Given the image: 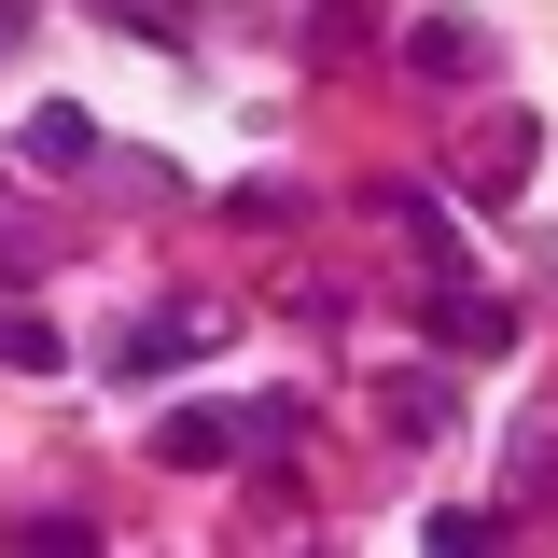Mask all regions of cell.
Listing matches in <instances>:
<instances>
[{
    "label": "cell",
    "mask_w": 558,
    "mask_h": 558,
    "mask_svg": "<svg viewBox=\"0 0 558 558\" xmlns=\"http://www.w3.org/2000/svg\"><path fill=\"white\" fill-rule=\"evenodd\" d=\"M252 447H293V405H168L154 418V461L168 475H223V461H252Z\"/></svg>",
    "instance_id": "obj_1"
},
{
    "label": "cell",
    "mask_w": 558,
    "mask_h": 558,
    "mask_svg": "<svg viewBox=\"0 0 558 558\" xmlns=\"http://www.w3.org/2000/svg\"><path fill=\"white\" fill-rule=\"evenodd\" d=\"M433 349L502 363V349H517V307H502V293H475V279H447V293H433Z\"/></svg>",
    "instance_id": "obj_2"
},
{
    "label": "cell",
    "mask_w": 558,
    "mask_h": 558,
    "mask_svg": "<svg viewBox=\"0 0 558 558\" xmlns=\"http://www.w3.org/2000/svg\"><path fill=\"white\" fill-rule=\"evenodd\" d=\"M405 70H418V84H475L488 28H475V14H405Z\"/></svg>",
    "instance_id": "obj_3"
},
{
    "label": "cell",
    "mask_w": 558,
    "mask_h": 558,
    "mask_svg": "<svg viewBox=\"0 0 558 558\" xmlns=\"http://www.w3.org/2000/svg\"><path fill=\"white\" fill-rule=\"evenodd\" d=\"M0 363H14V377H57V363H70V336L43 322V307H0Z\"/></svg>",
    "instance_id": "obj_4"
},
{
    "label": "cell",
    "mask_w": 558,
    "mask_h": 558,
    "mask_svg": "<svg viewBox=\"0 0 558 558\" xmlns=\"http://www.w3.org/2000/svg\"><path fill=\"white\" fill-rule=\"evenodd\" d=\"M377 223H391V238H418V252H433V266H447V252H461V238H447V209L418 196V182H377Z\"/></svg>",
    "instance_id": "obj_5"
},
{
    "label": "cell",
    "mask_w": 558,
    "mask_h": 558,
    "mask_svg": "<svg viewBox=\"0 0 558 558\" xmlns=\"http://www.w3.org/2000/svg\"><path fill=\"white\" fill-rule=\"evenodd\" d=\"M517 168H531V112H488V182H475V209L517 196Z\"/></svg>",
    "instance_id": "obj_6"
},
{
    "label": "cell",
    "mask_w": 558,
    "mask_h": 558,
    "mask_svg": "<svg viewBox=\"0 0 558 558\" xmlns=\"http://www.w3.org/2000/svg\"><path fill=\"white\" fill-rule=\"evenodd\" d=\"M28 154H43V168H84V154H98V126H84L70 98H43V112H28Z\"/></svg>",
    "instance_id": "obj_7"
},
{
    "label": "cell",
    "mask_w": 558,
    "mask_h": 558,
    "mask_svg": "<svg viewBox=\"0 0 558 558\" xmlns=\"http://www.w3.org/2000/svg\"><path fill=\"white\" fill-rule=\"evenodd\" d=\"M196 336H209V322H140V336L112 349V363H126V391H140V377H168V363H182Z\"/></svg>",
    "instance_id": "obj_8"
},
{
    "label": "cell",
    "mask_w": 558,
    "mask_h": 558,
    "mask_svg": "<svg viewBox=\"0 0 558 558\" xmlns=\"http://www.w3.org/2000/svg\"><path fill=\"white\" fill-rule=\"evenodd\" d=\"M418 545L461 558V545H502V517H475V502H447V517H418Z\"/></svg>",
    "instance_id": "obj_9"
},
{
    "label": "cell",
    "mask_w": 558,
    "mask_h": 558,
    "mask_svg": "<svg viewBox=\"0 0 558 558\" xmlns=\"http://www.w3.org/2000/svg\"><path fill=\"white\" fill-rule=\"evenodd\" d=\"M391 433H447V377H391Z\"/></svg>",
    "instance_id": "obj_10"
},
{
    "label": "cell",
    "mask_w": 558,
    "mask_h": 558,
    "mask_svg": "<svg viewBox=\"0 0 558 558\" xmlns=\"http://www.w3.org/2000/svg\"><path fill=\"white\" fill-rule=\"evenodd\" d=\"M112 28H154V43H182V0H112Z\"/></svg>",
    "instance_id": "obj_11"
}]
</instances>
